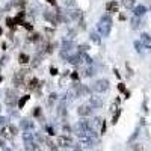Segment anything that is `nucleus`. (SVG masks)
<instances>
[{"instance_id":"nucleus-41","label":"nucleus","mask_w":151,"mask_h":151,"mask_svg":"<svg viewBox=\"0 0 151 151\" xmlns=\"http://www.w3.org/2000/svg\"><path fill=\"white\" fill-rule=\"evenodd\" d=\"M23 24H24V27H26L27 30H32V29H33V26H32L30 23H23Z\"/></svg>"},{"instance_id":"nucleus-27","label":"nucleus","mask_w":151,"mask_h":151,"mask_svg":"<svg viewBox=\"0 0 151 151\" xmlns=\"http://www.w3.org/2000/svg\"><path fill=\"white\" fill-rule=\"evenodd\" d=\"M8 130H9V133H11L12 136H15V134H18V129L15 127L14 124H9V125H8Z\"/></svg>"},{"instance_id":"nucleus-44","label":"nucleus","mask_w":151,"mask_h":151,"mask_svg":"<svg viewBox=\"0 0 151 151\" xmlns=\"http://www.w3.org/2000/svg\"><path fill=\"white\" fill-rule=\"evenodd\" d=\"M71 79H73V80H77V79H79V74L73 73V74H71Z\"/></svg>"},{"instance_id":"nucleus-1","label":"nucleus","mask_w":151,"mask_h":151,"mask_svg":"<svg viewBox=\"0 0 151 151\" xmlns=\"http://www.w3.org/2000/svg\"><path fill=\"white\" fill-rule=\"evenodd\" d=\"M110 29H112V18L110 15H103L101 18H100L98 24H97V30L98 33L101 35V36H109L110 33Z\"/></svg>"},{"instance_id":"nucleus-26","label":"nucleus","mask_w":151,"mask_h":151,"mask_svg":"<svg viewBox=\"0 0 151 151\" xmlns=\"http://www.w3.org/2000/svg\"><path fill=\"white\" fill-rule=\"evenodd\" d=\"M32 139H35V133H32V132L23 133V141H32Z\"/></svg>"},{"instance_id":"nucleus-12","label":"nucleus","mask_w":151,"mask_h":151,"mask_svg":"<svg viewBox=\"0 0 151 151\" xmlns=\"http://www.w3.org/2000/svg\"><path fill=\"white\" fill-rule=\"evenodd\" d=\"M106 11L109 12V14H115V12H118V2L116 0H110V2L106 3Z\"/></svg>"},{"instance_id":"nucleus-16","label":"nucleus","mask_w":151,"mask_h":151,"mask_svg":"<svg viewBox=\"0 0 151 151\" xmlns=\"http://www.w3.org/2000/svg\"><path fill=\"white\" fill-rule=\"evenodd\" d=\"M44 55H45L44 52H38V53H36V56H35V58H33V60H32V67H33V68L40 67L41 59H42V56H44Z\"/></svg>"},{"instance_id":"nucleus-45","label":"nucleus","mask_w":151,"mask_h":151,"mask_svg":"<svg viewBox=\"0 0 151 151\" xmlns=\"http://www.w3.org/2000/svg\"><path fill=\"white\" fill-rule=\"evenodd\" d=\"M47 2H48V3H50V5H53V6H55V5H56V0H47Z\"/></svg>"},{"instance_id":"nucleus-35","label":"nucleus","mask_w":151,"mask_h":151,"mask_svg":"<svg viewBox=\"0 0 151 151\" xmlns=\"http://www.w3.org/2000/svg\"><path fill=\"white\" fill-rule=\"evenodd\" d=\"M50 74H52V76H58V74H59L58 68H56V67H50Z\"/></svg>"},{"instance_id":"nucleus-21","label":"nucleus","mask_w":151,"mask_h":151,"mask_svg":"<svg viewBox=\"0 0 151 151\" xmlns=\"http://www.w3.org/2000/svg\"><path fill=\"white\" fill-rule=\"evenodd\" d=\"M94 74H95V70H94V67L86 68V70H83V73H82V76H85V77H92Z\"/></svg>"},{"instance_id":"nucleus-47","label":"nucleus","mask_w":151,"mask_h":151,"mask_svg":"<svg viewBox=\"0 0 151 151\" xmlns=\"http://www.w3.org/2000/svg\"><path fill=\"white\" fill-rule=\"evenodd\" d=\"M2 33H3V29H2V27H0V35H2Z\"/></svg>"},{"instance_id":"nucleus-49","label":"nucleus","mask_w":151,"mask_h":151,"mask_svg":"<svg viewBox=\"0 0 151 151\" xmlns=\"http://www.w3.org/2000/svg\"><path fill=\"white\" fill-rule=\"evenodd\" d=\"M0 17H2V11H0Z\"/></svg>"},{"instance_id":"nucleus-34","label":"nucleus","mask_w":151,"mask_h":151,"mask_svg":"<svg viewBox=\"0 0 151 151\" xmlns=\"http://www.w3.org/2000/svg\"><path fill=\"white\" fill-rule=\"evenodd\" d=\"M64 3H65L67 8H70V6H76V2H74V0H65Z\"/></svg>"},{"instance_id":"nucleus-5","label":"nucleus","mask_w":151,"mask_h":151,"mask_svg":"<svg viewBox=\"0 0 151 151\" xmlns=\"http://www.w3.org/2000/svg\"><path fill=\"white\" fill-rule=\"evenodd\" d=\"M56 145H58V147H62V148H68V147H71V145H73L71 136H68V134H60V136H58Z\"/></svg>"},{"instance_id":"nucleus-50","label":"nucleus","mask_w":151,"mask_h":151,"mask_svg":"<svg viewBox=\"0 0 151 151\" xmlns=\"http://www.w3.org/2000/svg\"><path fill=\"white\" fill-rule=\"evenodd\" d=\"M0 110H2V107H0Z\"/></svg>"},{"instance_id":"nucleus-17","label":"nucleus","mask_w":151,"mask_h":151,"mask_svg":"<svg viewBox=\"0 0 151 151\" xmlns=\"http://www.w3.org/2000/svg\"><path fill=\"white\" fill-rule=\"evenodd\" d=\"M141 41H142V45H145L147 48H151V36L148 33L141 35Z\"/></svg>"},{"instance_id":"nucleus-6","label":"nucleus","mask_w":151,"mask_h":151,"mask_svg":"<svg viewBox=\"0 0 151 151\" xmlns=\"http://www.w3.org/2000/svg\"><path fill=\"white\" fill-rule=\"evenodd\" d=\"M71 55H73V44H71V42H68V41L65 40V41H64V44H62V48H60V58L68 59Z\"/></svg>"},{"instance_id":"nucleus-28","label":"nucleus","mask_w":151,"mask_h":151,"mask_svg":"<svg viewBox=\"0 0 151 151\" xmlns=\"http://www.w3.org/2000/svg\"><path fill=\"white\" fill-rule=\"evenodd\" d=\"M45 142H47V147L52 150V151H55V150H58V147H56V144L53 142V141H50V139H45Z\"/></svg>"},{"instance_id":"nucleus-29","label":"nucleus","mask_w":151,"mask_h":151,"mask_svg":"<svg viewBox=\"0 0 151 151\" xmlns=\"http://www.w3.org/2000/svg\"><path fill=\"white\" fill-rule=\"evenodd\" d=\"M119 115H121V109H118V112H115V115H113V119H112V124H116V122H118Z\"/></svg>"},{"instance_id":"nucleus-20","label":"nucleus","mask_w":151,"mask_h":151,"mask_svg":"<svg viewBox=\"0 0 151 151\" xmlns=\"http://www.w3.org/2000/svg\"><path fill=\"white\" fill-rule=\"evenodd\" d=\"M145 12H147V8H145V6H142V5L134 8V15H136V17H142V15L145 14Z\"/></svg>"},{"instance_id":"nucleus-8","label":"nucleus","mask_w":151,"mask_h":151,"mask_svg":"<svg viewBox=\"0 0 151 151\" xmlns=\"http://www.w3.org/2000/svg\"><path fill=\"white\" fill-rule=\"evenodd\" d=\"M89 106L92 109H100L103 106V100L101 97H98V95H91L89 97Z\"/></svg>"},{"instance_id":"nucleus-48","label":"nucleus","mask_w":151,"mask_h":151,"mask_svg":"<svg viewBox=\"0 0 151 151\" xmlns=\"http://www.w3.org/2000/svg\"><path fill=\"white\" fill-rule=\"evenodd\" d=\"M36 151H42V150H41V148H38V150H36Z\"/></svg>"},{"instance_id":"nucleus-19","label":"nucleus","mask_w":151,"mask_h":151,"mask_svg":"<svg viewBox=\"0 0 151 151\" xmlns=\"http://www.w3.org/2000/svg\"><path fill=\"white\" fill-rule=\"evenodd\" d=\"M29 60H30L29 55H26V53H20V55H18V62H20L21 65H26V64H29Z\"/></svg>"},{"instance_id":"nucleus-13","label":"nucleus","mask_w":151,"mask_h":151,"mask_svg":"<svg viewBox=\"0 0 151 151\" xmlns=\"http://www.w3.org/2000/svg\"><path fill=\"white\" fill-rule=\"evenodd\" d=\"M24 148H26V151H36L40 145L35 139H32V141H24Z\"/></svg>"},{"instance_id":"nucleus-15","label":"nucleus","mask_w":151,"mask_h":151,"mask_svg":"<svg viewBox=\"0 0 151 151\" xmlns=\"http://www.w3.org/2000/svg\"><path fill=\"white\" fill-rule=\"evenodd\" d=\"M40 82H38V79L36 77H33V79H30L29 80V85H27V89L29 91H36V89H40Z\"/></svg>"},{"instance_id":"nucleus-36","label":"nucleus","mask_w":151,"mask_h":151,"mask_svg":"<svg viewBox=\"0 0 151 151\" xmlns=\"http://www.w3.org/2000/svg\"><path fill=\"white\" fill-rule=\"evenodd\" d=\"M6 122H8V118H6V116H0V127L6 125Z\"/></svg>"},{"instance_id":"nucleus-2","label":"nucleus","mask_w":151,"mask_h":151,"mask_svg":"<svg viewBox=\"0 0 151 151\" xmlns=\"http://www.w3.org/2000/svg\"><path fill=\"white\" fill-rule=\"evenodd\" d=\"M5 101H6V104H8V107H15L17 104H18V94H17V91H14V89H6L5 91Z\"/></svg>"},{"instance_id":"nucleus-39","label":"nucleus","mask_w":151,"mask_h":151,"mask_svg":"<svg viewBox=\"0 0 151 151\" xmlns=\"http://www.w3.org/2000/svg\"><path fill=\"white\" fill-rule=\"evenodd\" d=\"M33 115H35V116H40V115H41V109H40V107H35Z\"/></svg>"},{"instance_id":"nucleus-3","label":"nucleus","mask_w":151,"mask_h":151,"mask_svg":"<svg viewBox=\"0 0 151 151\" xmlns=\"http://www.w3.org/2000/svg\"><path fill=\"white\" fill-rule=\"evenodd\" d=\"M109 85H110V83H109L107 79H98V80H95L94 85H92V91H94V92H98V94L106 92V91H109V88H110Z\"/></svg>"},{"instance_id":"nucleus-22","label":"nucleus","mask_w":151,"mask_h":151,"mask_svg":"<svg viewBox=\"0 0 151 151\" xmlns=\"http://www.w3.org/2000/svg\"><path fill=\"white\" fill-rule=\"evenodd\" d=\"M89 36H91V40L95 42V44H100V42H101V38H100V35H98V32H91L89 33Z\"/></svg>"},{"instance_id":"nucleus-31","label":"nucleus","mask_w":151,"mask_h":151,"mask_svg":"<svg viewBox=\"0 0 151 151\" xmlns=\"http://www.w3.org/2000/svg\"><path fill=\"white\" fill-rule=\"evenodd\" d=\"M132 26H133V29L139 27V20H137V17H134V18L132 20Z\"/></svg>"},{"instance_id":"nucleus-24","label":"nucleus","mask_w":151,"mask_h":151,"mask_svg":"<svg viewBox=\"0 0 151 151\" xmlns=\"http://www.w3.org/2000/svg\"><path fill=\"white\" fill-rule=\"evenodd\" d=\"M29 98H30V95H24L23 98H20V100H18V104H17V106H18L20 109H23V107H24V104H26V103L29 101Z\"/></svg>"},{"instance_id":"nucleus-14","label":"nucleus","mask_w":151,"mask_h":151,"mask_svg":"<svg viewBox=\"0 0 151 151\" xmlns=\"http://www.w3.org/2000/svg\"><path fill=\"white\" fill-rule=\"evenodd\" d=\"M44 18H45L47 21H50L52 24H56V23H58L56 12H52V11H45V12H44Z\"/></svg>"},{"instance_id":"nucleus-38","label":"nucleus","mask_w":151,"mask_h":151,"mask_svg":"<svg viewBox=\"0 0 151 151\" xmlns=\"http://www.w3.org/2000/svg\"><path fill=\"white\" fill-rule=\"evenodd\" d=\"M2 136H3V137H9V130H8V127L2 130Z\"/></svg>"},{"instance_id":"nucleus-33","label":"nucleus","mask_w":151,"mask_h":151,"mask_svg":"<svg viewBox=\"0 0 151 151\" xmlns=\"http://www.w3.org/2000/svg\"><path fill=\"white\" fill-rule=\"evenodd\" d=\"M67 151H82V148L77 147V145H71V147L67 148Z\"/></svg>"},{"instance_id":"nucleus-46","label":"nucleus","mask_w":151,"mask_h":151,"mask_svg":"<svg viewBox=\"0 0 151 151\" xmlns=\"http://www.w3.org/2000/svg\"><path fill=\"white\" fill-rule=\"evenodd\" d=\"M2 150H3V151H12V150H11V148H8V147H5V148H2Z\"/></svg>"},{"instance_id":"nucleus-10","label":"nucleus","mask_w":151,"mask_h":151,"mask_svg":"<svg viewBox=\"0 0 151 151\" xmlns=\"http://www.w3.org/2000/svg\"><path fill=\"white\" fill-rule=\"evenodd\" d=\"M20 125H21V130H23V132H32V130H33V127H35L33 121H30V119H27V118L21 119Z\"/></svg>"},{"instance_id":"nucleus-11","label":"nucleus","mask_w":151,"mask_h":151,"mask_svg":"<svg viewBox=\"0 0 151 151\" xmlns=\"http://www.w3.org/2000/svg\"><path fill=\"white\" fill-rule=\"evenodd\" d=\"M65 14H67L68 20H80L82 18V12L79 9H68Z\"/></svg>"},{"instance_id":"nucleus-7","label":"nucleus","mask_w":151,"mask_h":151,"mask_svg":"<svg viewBox=\"0 0 151 151\" xmlns=\"http://www.w3.org/2000/svg\"><path fill=\"white\" fill-rule=\"evenodd\" d=\"M95 142H97V139H94V137L89 136V134H83V136L79 137V144L83 145V147H88V148H91Z\"/></svg>"},{"instance_id":"nucleus-51","label":"nucleus","mask_w":151,"mask_h":151,"mask_svg":"<svg viewBox=\"0 0 151 151\" xmlns=\"http://www.w3.org/2000/svg\"><path fill=\"white\" fill-rule=\"evenodd\" d=\"M55 151H58V150H55Z\"/></svg>"},{"instance_id":"nucleus-40","label":"nucleus","mask_w":151,"mask_h":151,"mask_svg":"<svg viewBox=\"0 0 151 151\" xmlns=\"http://www.w3.org/2000/svg\"><path fill=\"white\" fill-rule=\"evenodd\" d=\"M45 130L48 132V134H50V136H53V134H56V133H55V130H53L52 127H45Z\"/></svg>"},{"instance_id":"nucleus-25","label":"nucleus","mask_w":151,"mask_h":151,"mask_svg":"<svg viewBox=\"0 0 151 151\" xmlns=\"http://www.w3.org/2000/svg\"><path fill=\"white\" fill-rule=\"evenodd\" d=\"M42 40V36L40 35V33H32L30 36H29V41L30 42H38V41H41Z\"/></svg>"},{"instance_id":"nucleus-18","label":"nucleus","mask_w":151,"mask_h":151,"mask_svg":"<svg viewBox=\"0 0 151 151\" xmlns=\"http://www.w3.org/2000/svg\"><path fill=\"white\" fill-rule=\"evenodd\" d=\"M58 101H59V97H58V94H55V92H52V94L48 95V98H47V104L52 106V107H53Z\"/></svg>"},{"instance_id":"nucleus-32","label":"nucleus","mask_w":151,"mask_h":151,"mask_svg":"<svg viewBox=\"0 0 151 151\" xmlns=\"http://www.w3.org/2000/svg\"><path fill=\"white\" fill-rule=\"evenodd\" d=\"M133 151H144L142 144H134V145H133Z\"/></svg>"},{"instance_id":"nucleus-23","label":"nucleus","mask_w":151,"mask_h":151,"mask_svg":"<svg viewBox=\"0 0 151 151\" xmlns=\"http://www.w3.org/2000/svg\"><path fill=\"white\" fill-rule=\"evenodd\" d=\"M134 5H136V0H122V6L127 8V9L134 8Z\"/></svg>"},{"instance_id":"nucleus-4","label":"nucleus","mask_w":151,"mask_h":151,"mask_svg":"<svg viewBox=\"0 0 151 151\" xmlns=\"http://www.w3.org/2000/svg\"><path fill=\"white\" fill-rule=\"evenodd\" d=\"M29 74V70H20L14 74V77H12V83H14L15 88H20V86H24V79H26V76Z\"/></svg>"},{"instance_id":"nucleus-43","label":"nucleus","mask_w":151,"mask_h":151,"mask_svg":"<svg viewBox=\"0 0 151 151\" xmlns=\"http://www.w3.org/2000/svg\"><path fill=\"white\" fill-rule=\"evenodd\" d=\"M88 48H89V47H88L86 44H83V45H80V52H86Z\"/></svg>"},{"instance_id":"nucleus-30","label":"nucleus","mask_w":151,"mask_h":151,"mask_svg":"<svg viewBox=\"0 0 151 151\" xmlns=\"http://www.w3.org/2000/svg\"><path fill=\"white\" fill-rule=\"evenodd\" d=\"M62 130H64V133H65V134H68V133H71V132H73V129L70 127L68 124H64V127H62Z\"/></svg>"},{"instance_id":"nucleus-37","label":"nucleus","mask_w":151,"mask_h":151,"mask_svg":"<svg viewBox=\"0 0 151 151\" xmlns=\"http://www.w3.org/2000/svg\"><path fill=\"white\" fill-rule=\"evenodd\" d=\"M106 130H107V125H106V122L103 121V124H101V129H100V133L104 134V133H106Z\"/></svg>"},{"instance_id":"nucleus-42","label":"nucleus","mask_w":151,"mask_h":151,"mask_svg":"<svg viewBox=\"0 0 151 151\" xmlns=\"http://www.w3.org/2000/svg\"><path fill=\"white\" fill-rule=\"evenodd\" d=\"M118 89H119L121 92H125V86H124L122 83H119V85H118Z\"/></svg>"},{"instance_id":"nucleus-9","label":"nucleus","mask_w":151,"mask_h":151,"mask_svg":"<svg viewBox=\"0 0 151 151\" xmlns=\"http://www.w3.org/2000/svg\"><path fill=\"white\" fill-rule=\"evenodd\" d=\"M77 113L80 116H91L92 115V107L86 106V104H82V106L77 107Z\"/></svg>"}]
</instances>
